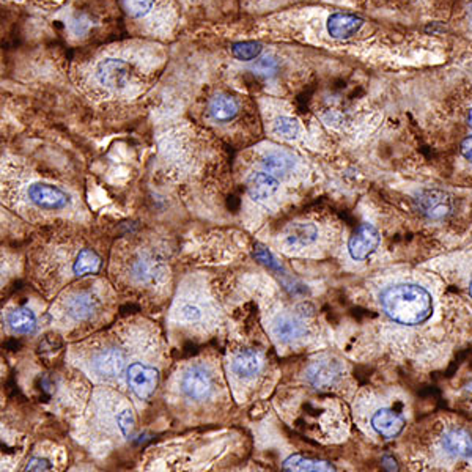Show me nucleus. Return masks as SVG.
I'll return each mask as SVG.
<instances>
[{
    "mask_svg": "<svg viewBox=\"0 0 472 472\" xmlns=\"http://www.w3.org/2000/svg\"><path fill=\"white\" fill-rule=\"evenodd\" d=\"M406 420L402 414L397 412L392 408H380L370 417V427L376 434H380L384 439H393L403 432Z\"/></svg>",
    "mask_w": 472,
    "mask_h": 472,
    "instance_id": "nucleus-12",
    "label": "nucleus"
},
{
    "mask_svg": "<svg viewBox=\"0 0 472 472\" xmlns=\"http://www.w3.org/2000/svg\"><path fill=\"white\" fill-rule=\"evenodd\" d=\"M461 153L463 156L466 157L468 161L472 162V135L468 139H464L463 140V144H461Z\"/></svg>",
    "mask_w": 472,
    "mask_h": 472,
    "instance_id": "nucleus-31",
    "label": "nucleus"
},
{
    "mask_svg": "<svg viewBox=\"0 0 472 472\" xmlns=\"http://www.w3.org/2000/svg\"><path fill=\"white\" fill-rule=\"evenodd\" d=\"M99 307H101V298L96 291L79 290L67 298L63 312L69 320L79 323V321L91 320L99 312Z\"/></svg>",
    "mask_w": 472,
    "mask_h": 472,
    "instance_id": "nucleus-5",
    "label": "nucleus"
},
{
    "mask_svg": "<svg viewBox=\"0 0 472 472\" xmlns=\"http://www.w3.org/2000/svg\"><path fill=\"white\" fill-rule=\"evenodd\" d=\"M154 0H123L126 13L133 18H144L152 11Z\"/></svg>",
    "mask_w": 472,
    "mask_h": 472,
    "instance_id": "nucleus-27",
    "label": "nucleus"
},
{
    "mask_svg": "<svg viewBox=\"0 0 472 472\" xmlns=\"http://www.w3.org/2000/svg\"><path fill=\"white\" fill-rule=\"evenodd\" d=\"M468 123H469V126L472 128V111L469 112V116H468Z\"/></svg>",
    "mask_w": 472,
    "mask_h": 472,
    "instance_id": "nucleus-33",
    "label": "nucleus"
},
{
    "mask_svg": "<svg viewBox=\"0 0 472 472\" xmlns=\"http://www.w3.org/2000/svg\"><path fill=\"white\" fill-rule=\"evenodd\" d=\"M263 170L269 172V174L276 175H285L295 167V159L293 156L285 152H269L263 156Z\"/></svg>",
    "mask_w": 472,
    "mask_h": 472,
    "instance_id": "nucleus-24",
    "label": "nucleus"
},
{
    "mask_svg": "<svg viewBox=\"0 0 472 472\" xmlns=\"http://www.w3.org/2000/svg\"><path fill=\"white\" fill-rule=\"evenodd\" d=\"M262 45L255 41H245V43H235L232 46V54L235 59L241 62H250L255 60L262 52Z\"/></svg>",
    "mask_w": 472,
    "mask_h": 472,
    "instance_id": "nucleus-26",
    "label": "nucleus"
},
{
    "mask_svg": "<svg viewBox=\"0 0 472 472\" xmlns=\"http://www.w3.org/2000/svg\"><path fill=\"white\" fill-rule=\"evenodd\" d=\"M318 240V228L310 223H293L283 232V242L290 249H305Z\"/></svg>",
    "mask_w": 472,
    "mask_h": 472,
    "instance_id": "nucleus-19",
    "label": "nucleus"
},
{
    "mask_svg": "<svg viewBox=\"0 0 472 472\" xmlns=\"http://www.w3.org/2000/svg\"><path fill=\"white\" fill-rule=\"evenodd\" d=\"M180 389L189 400L202 402L214 392L213 375L203 366H192L183 371Z\"/></svg>",
    "mask_w": 472,
    "mask_h": 472,
    "instance_id": "nucleus-4",
    "label": "nucleus"
},
{
    "mask_svg": "<svg viewBox=\"0 0 472 472\" xmlns=\"http://www.w3.org/2000/svg\"><path fill=\"white\" fill-rule=\"evenodd\" d=\"M386 315L395 323L416 326L428 320L433 312L432 295L414 283H398L389 287L381 296Z\"/></svg>",
    "mask_w": 472,
    "mask_h": 472,
    "instance_id": "nucleus-1",
    "label": "nucleus"
},
{
    "mask_svg": "<svg viewBox=\"0 0 472 472\" xmlns=\"http://www.w3.org/2000/svg\"><path fill=\"white\" fill-rule=\"evenodd\" d=\"M26 197L33 206L45 211H62L71 205L68 192L49 183H30L27 186Z\"/></svg>",
    "mask_w": 472,
    "mask_h": 472,
    "instance_id": "nucleus-2",
    "label": "nucleus"
},
{
    "mask_svg": "<svg viewBox=\"0 0 472 472\" xmlns=\"http://www.w3.org/2000/svg\"><path fill=\"white\" fill-rule=\"evenodd\" d=\"M307 381H309L313 388L320 390H326L334 388L335 384L340 381L343 376V366L342 362L332 357H323V359L315 361L307 369Z\"/></svg>",
    "mask_w": 472,
    "mask_h": 472,
    "instance_id": "nucleus-8",
    "label": "nucleus"
},
{
    "mask_svg": "<svg viewBox=\"0 0 472 472\" xmlns=\"http://www.w3.org/2000/svg\"><path fill=\"white\" fill-rule=\"evenodd\" d=\"M279 189L277 178L269 174L266 170H257L250 174L247 180V192L250 198L257 200V202H264L273 197Z\"/></svg>",
    "mask_w": 472,
    "mask_h": 472,
    "instance_id": "nucleus-18",
    "label": "nucleus"
},
{
    "mask_svg": "<svg viewBox=\"0 0 472 472\" xmlns=\"http://www.w3.org/2000/svg\"><path fill=\"white\" fill-rule=\"evenodd\" d=\"M211 315V304L200 295H188L180 299L174 309L175 320L183 325H202Z\"/></svg>",
    "mask_w": 472,
    "mask_h": 472,
    "instance_id": "nucleus-10",
    "label": "nucleus"
},
{
    "mask_svg": "<svg viewBox=\"0 0 472 472\" xmlns=\"http://www.w3.org/2000/svg\"><path fill=\"white\" fill-rule=\"evenodd\" d=\"M469 291H471V296H472V282H471V285H469Z\"/></svg>",
    "mask_w": 472,
    "mask_h": 472,
    "instance_id": "nucleus-34",
    "label": "nucleus"
},
{
    "mask_svg": "<svg viewBox=\"0 0 472 472\" xmlns=\"http://www.w3.org/2000/svg\"><path fill=\"white\" fill-rule=\"evenodd\" d=\"M60 348V342H57L54 337H46L40 343V352L46 353V352H57Z\"/></svg>",
    "mask_w": 472,
    "mask_h": 472,
    "instance_id": "nucleus-30",
    "label": "nucleus"
},
{
    "mask_svg": "<svg viewBox=\"0 0 472 472\" xmlns=\"http://www.w3.org/2000/svg\"><path fill=\"white\" fill-rule=\"evenodd\" d=\"M6 323H9V327L13 332L16 334H32L37 329V317L35 313L27 309V307H19V309L13 310L9 318H6Z\"/></svg>",
    "mask_w": 472,
    "mask_h": 472,
    "instance_id": "nucleus-23",
    "label": "nucleus"
},
{
    "mask_svg": "<svg viewBox=\"0 0 472 472\" xmlns=\"http://www.w3.org/2000/svg\"><path fill=\"white\" fill-rule=\"evenodd\" d=\"M130 76H131L130 65L118 59H106L103 62H99L95 73L98 84L106 90H112V91L125 89L128 82H130Z\"/></svg>",
    "mask_w": 472,
    "mask_h": 472,
    "instance_id": "nucleus-9",
    "label": "nucleus"
},
{
    "mask_svg": "<svg viewBox=\"0 0 472 472\" xmlns=\"http://www.w3.org/2000/svg\"><path fill=\"white\" fill-rule=\"evenodd\" d=\"M255 257H257V259H259L263 264H266V266L273 268V269H279V264L276 263V259H274L273 254H271L266 247H262V246L257 247V250H255Z\"/></svg>",
    "mask_w": 472,
    "mask_h": 472,
    "instance_id": "nucleus-28",
    "label": "nucleus"
},
{
    "mask_svg": "<svg viewBox=\"0 0 472 472\" xmlns=\"http://www.w3.org/2000/svg\"><path fill=\"white\" fill-rule=\"evenodd\" d=\"M238 101L228 95H218L216 98H213L208 107L211 118L214 121H219V123H225V121L233 120L238 116Z\"/></svg>",
    "mask_w": 472,
    "mask_h": 472,
    "instance_id": "nucleus-22",
    "label": "nucleus"
},
{
    "mask_svg": "<svg viewBox=\"0 0 472 472\" xmlns=\"http://www.w3.org/2000/svg\"><path fill=\"white\" fill-rule=\"evenodd\" d=\"M126 357L117 347H106L91 356L90 370L93 375L104 380H113L125 369Z\"/></svg>",
    "mask_w": 472,
    "mask_h": 472,
    "instance_id": "nucleus-7",
    "label": "nucleus"
},
{
    "mask_svg": "<svg viewBox=\"0 0 472 472\" xmlns=\"http://www.w3.org/2000/svg\"><path fill=\"white\" fill-rule=\"evenodd\" d=\"M166 264L159 255L154 252H139L131 262L130 276L137 285H153L164 274Z\"/></svg>",
    "mask_w": 472,
    "mask_h": 472,
    "instance_id": "nucleus-6",
    "label": "nucleus"
},
{
    "mask_svg": "<svg viewBox=\"0 0 472 472\" xmlns=\"http://www.w3.org/2000/svg\"><path fill=\"white\" fill-rule=\"evenodd\" d=\"M282 472H337L329 461L309 459L304 455H291L282 464Z\"/></svg>",
    "mask_w": 472,
    "mask_h": 472,
    "instance_id": "nucleus-21",
    "label": "nucleus"
},
{
    "mask_svg": "<svg viewBox=\"0 0 472 472\" xmlns=\"http://www.w3.org/2000/svg\"><path fill=\"white\" fill-rule=\"evenodd\" d=\"M468 16H469L471 24H472V0L469 2V6H468Z\"/></svg>",
    "mask_w": 472,
    "mask_h": 472,
    "instance_id": "nucleus-32",
    "label": "nucleus"
},
{
    "mask_svg": "<svg viewBox=\"0 0 472 472\" xmlns=\"http://www.w3.org/2000/svg\"><path fill=\"white\" fill-rule=\"evenodd\" d=\"M126 383L139 400H150L159 383V371L144 362H133L126 371Z\"/></svg>",
    "mask_w": 472,
    "mask_h": 472,
    "instance_id": "nucleus-3",
    "label": "nucleus"
},
{
    "mask_svg": "<svg viewBox=\"0 0 472 472\" xmlns=\"http://www.w3.org/2000/svg\"><path fill=\"white\" fill-rule=\"evenodd\" d=\"M271 332H273V337L279 343L290 345V343L299 342L305 337L307 325L304 320L296 317V315L281 313L273 320V325H271Z\"/></svg>",
    "mask_w": 472,
    "mask_h": 472,
    "instance_id": "nucleus-11",
    "label": "nucleus"
},
{
    "mask_svg": "<svg viewBox=\"0 0 472 472\" xmlns=\"http://www.w3.org/2000/svg\"><path fill=\"white\" fill-rule=\"evenodd\" d=\"M364 19L352 13H335L327 19V33L335 40H348L361 30Z\"/></svg>",
    "mask_w": 472,
    "mask_h": 472,
    "instance_id": "nucleus-17",
    "label": "nucleus"
},
{
    "mask_svg": "<svg viewBox=\"0 0 472 472\" xmlns=\"http://www.w3.org/2000/svg\"><path fill=\"white\" fill-rule=\"evenodd\" d=\"M417 203L422 213L430 219H442L452 210V198L449 194L438 189L422 191L417 197Z\"/></svg>",
    "mask_w": 472,
    "mask_h": 472,
    "instance_id": "nucleus-15",
    "label": "nucleus"
},
{
    "mask_svg": "<svg viewBox=\"0 0 472 472\" xmlns=\"http://www.w3.org/2000/svg\"><path fill=\"white\" fill-rule=\"evenodd\" d=\"M444 454L454 460H466L472 456V436L461 427H450L441 438Z\"/></svg>",
    "mask_w": 472,
    "mask_h": 472,
    "instance_id": "nucleus-13",
    "label": "nucleus"
},
{
    "mask_svg": "<svg viewBox=\"0 0 472 472\" xmlns=\"http://www.w3.org/2000/svg\"><path fill=\"white\" fill-rule=\"evenodd\" d=\"M273 133L283 140H293L301 134V126L291 117H277L273 123Z\"/></svg>",
    "mask_w": 472,
    "mask_h": 472,
    "instance_id": "nucleus-25",
    "label": "nucleus"
},
{
    "mask_svg": "<svg viewBox=\"0 0 472 472\" xmlns=\"http://www.w3.org/2000/svg\"><path fill=\"white\" fill-rule=\"evenodd\" d=\"M101 257L96 254V250L90 247H82L77 250L73 263H71V273L76 277L98 274L101 271Z\"/></svg>",
    "mask_w": 472,
    "mask_h": 472,
    "instance_id": "nucleus-20",
    "label": "nucleus"
},
{
    "mask_svg": "<svg viewBox=\"0 0 472 472\" xmlns=\"http://www.w3.org/2000/svg\"><path fill=\"white\" fill-rule=\"evenodd\" d=\"M264 367L263 356L255 349H242L232 359V371L238 380H254Z\"/></svg>",
    "mask_w": 472,
    "mask_h": 472,
    "instance_id": "nucleus-16",
    "label": "nucleus"
},
{
    "mask_svg": "<svg viewBox=\"0 0 472 472\" xmlns=\"http://www.w3.org/2000/svg\"><path fill=\"white\" fill-rule=\"evenodd\" d=\"M380 245V233L371 224H361L348 242V250L353 260L367 259Z\"/></svg>",
    "mask_w": 472,
    "mask_h": 472,
    "instance_id": "nucleus-14",
    "label": "nucleus"
},
{
    "mask_svg": "<svg viewBox=\"0 0 472 472\" xmlns=\"http://www.w3.org/2000/svg\"><path fill=\"white\" fill-rule=\"evenodd\" d=\"M276 69V62L271 57H264L257 65L254 67V71L260 74H271Z\"/></svg>",
    "mask_w": 472,
    "mask_h": 472,
    "instance_id": "nucleus-29",
    "label": "nucleus"
}]
</instances>
